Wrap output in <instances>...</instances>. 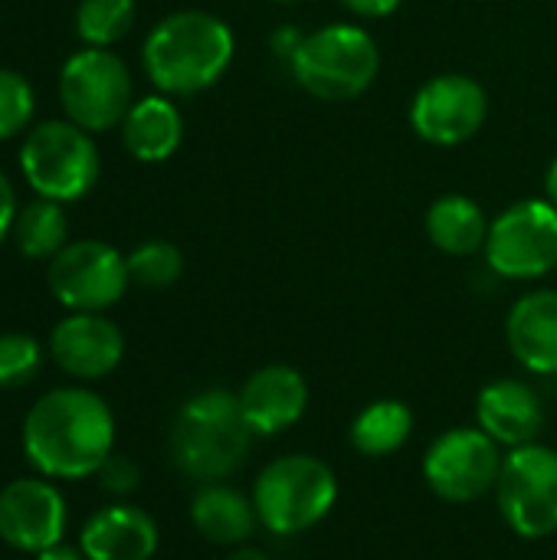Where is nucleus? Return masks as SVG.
Instances as JSON below:
<instances>
[{"instance_id":"f257e3e1","label":"nucleus","mask_w":557,"mask_h":560,"mask_svg":"<svg viewBox=\"0 0 557 560\" xmlns=\"http://www.w3.org/2000/svg\"><path fill=\"white\" fill-rule=\"evenodd\" d=\"M23 453L46 479H89L115 453L112 407L85 387L43 394L23 420Z\"/></svg>"},{"instance_id":"f03ea898","label":"nucleus","mask_w":557,"mask_h":560,"mask_svg":"<svg viewBox=\"0 0 557 560\" xmlns=\"http://www.w3.org/2000/svg\"><path fill=\"white\" fill-rule=\"evenodd\" d=\"M236 56L227 20L207 10H177L154 23L141 46V62L161 95H197L213 89Z\"/></svg>"},{"instance_id":"7ed1b4c3","label":"nucleus","mask_w":557,"mask_h":560,"mask_svg":"<svg viewBox=\"0 0 557 560\" xmlns=\"http://www.w3.org/2000/svg\"><path fill=\"white\" fill-rule=\"evenodd\" d=\"M253 440L240 397L227 387H207L181 404L171 427V459L197 486L227 482L246 463Z\"/></svg>"},{"instance_id":"20e7f679","label":"nucleus","mask_w":557,"mask_h":560,"mask_svg":"<svg viewBox=\"0 0 557 560\" xmlns=\"http://www.w3.org/2000/svg\"><path fill=\"white\" fill-rule=\"evenodd\" d=\"M250 495L259 525L269 535L295 538L332 515L338 502V476L312 453H286L259 469Z\"/></svg>"},{"instance_id":"39448f33","label":"nucleus","mask_w":557,"mask_h":560,"mask_svg":"<svg viewBox=\"0 0 557 560\" xmlns=\"http://www.w3.org/2000/svg\"><path fill=\"white\" fill-rule=\"evenodd\" d=\"M289 72L318 102H351L374 85L381 49L364 26L328 23L302 36L289 59Z\"/></svg>"},{"instance_id":"423d86ee","label":"nucleus","mask_w":557,"mask_h":560,"mask_svg":"<svg viewBox=\"0 0 557 560\" xmlns=\"http://www.w3.org/2000/svg\"><path fill=\"white\" fill-rule=\"evenodd\" d=\"M20 171L36 197L72 203L82 200L102 174V158L92 135L69 118L39 121L20 148Z\"/></svg>"},{"instance_id":"0eeeda50","label":"nucleus","mask_w":557,"mask_h":560,"mask_svg":"<svg viewBox=\"0 0 557 560\" xmlns=\"http://www.w3.org/2000/svg\"><path fill=\"white\" fill-rule=\"evenodd\" d=\"M59 102L72 125L89 135L112 131L131 108V72L112 49L85 46L59 69Z\"/></svg>"},{"instance_id":"6e6552de","label":"nucleus","mask_w":557,"mask_h":560,"mask_svg":"<svg viewBox=\"0 0 557 560\" xmlns=\"http://www.w3.org/2000/svg\"><path fill=\"white\" fill-rule=\"evenodd\" d=\"M486 262L509 282H535L557 269V207L548 197H529L489 223Z\"/></svg>"},{"instance_id":"1a4fd4ad","label":"nucleus","mask_w":557,"mask_h":560,"mask_svg":"<svg viewBox=\"0 0 557 560\" xmlns=\"http://www.w3.org/2000/svg\"><path fill=\"white\" fill-rule=\"evenodd\" d=\"M502 522L525 541H542L557 532V450L529 443L506 453L496 486Z\"/></svg>"},{"instance_id":"9d476101","label":"nucleus","mask_w":557,"mask_h":560,"mask_svg":"<svg viewBox=\"0 0 557 560\" xmlns=\"http://www.w3.org/2000/svg\"><path fill=\"white\" fill-rule=\"evenodd\" d=\"M506 450L479 427L443 430L423 453V482L450 505L476 502L496 492Z\"/></svg>"},{"instance_id":"9b49d317","label":"nucleus","mask_w":557,"mask_h":560,"mask_svg":"<svg viewBox=\"0 0 557 560\" xmlns=\"http://www.w3.org/2000/svg\"><path fill=\"white\" fill-rule=\"evenodd\" d=\"M49 292L69 312H105L131 285L128 259L102 240L66 243L46 269Z\"/></svg>"},{"instance_id":"f8f14e48","label":"nucleus","mask_w":557,"mask_h":560,"mask_svg":"<svg viewBox=\"0 0 557 560\" xmlns=\"http://www.w3.org/2000/svg\"><path fill=\"white\" fill-rule=\"evenodd\" d=\"M489 115L486 89L466 72H443L423 82L410 102V128L433 148H456L476 138Z\"/></svg>"},{"instance_id":"ddd939ff","label":"nucleus","mask_w":557,"mask_h":560,"mask_svg":"<svg viewBox=\"0 0 557 560\" xmlns=\"http://www.w3.org/2000/svg\"><path fill=\"white\" fill-rule=\"evenodd\" d=\"M66 499L46 479H16L0 489V538L7 548L39 555L66 535Z\"/></svg>"},{"instance_id":"4468645a","label":"nucleus","mask_w":557,"mask_h":560,"mask_svg":"<svg viewBox=\"0 0 557 560\" xmlns=\"http://www.w3.org/2000/svg\"><path fill=\"white\" fill-rule=\"evenodd\" d=\"M49 354L62 374L79 381H98L121 364L125 335L102 312H72L53 328Z\"/></svg>"},{"instance_id":"2eb2a0df","label":"nucleus","mask_w":557,"mask_h":560,"mask_svg":"<svg viewBox=\"0 0 557 560\" xmlns=\"http://www.w3.org/2000/svg\"><path fill=\"white\" fill-rule=\"evenodd\" d=\"M246 427L256 440L292 430L309 410V381L292 364H266L253 371L236 390Z\"/></svg>"},{"instance_id":"dca6fc26","label":"nucleus","mask_w":557,"mask_h":560,"mask_svg":"<svg viewBox=\"0 0 557 560\" xmlns=\"http://www.w3.org/2000/svg\"><path fill=\"white\" fill-rule=\"evenodd\" d=\"M476 427L509 453L538 443L545 430V404L525 381L499 377L476 394Z\"/></svg>"},{"instance_id":"f3484780","label":"nucleus","mask_w":557,"mask_h":560,"mask_svg":"<svg viewBox=\"0 0 557 560\" xmlns=\"http://www.w3.org/2000/svg\"><path fill=\"white\" fill-rule=\"evenodd\" d=\"M158 522L138 505L98 509L79 535V548L89 560H151L158 555Z\"/></svg>"},{"instance_id":"a211bd4d","label":"nucleus","mask_w":557,"mask_h":560,"mask_svg":"<svg viewBox=\"0 0 557 560\" xmlns=\"http://www.w3.org/2000/svg\"><path fill=\"white\" fill-rule=\"evenodd\" d=\"M512 358L538 377L557 374V289L525 292L506 318Z\"/></svg>"},{"instance_id":"6ab92c4d","label":"nucleus","mask_w":557,"mask_h":560,"mask_svg":"<svg viewBox=\"0 0 557 560\" xmlns=\"http://www.w3.org/2000/svg\"><path fill=\"white\" fill-rule=\"evenodd\" d=\"M190 525L204 541H210L217 548H230V551L250 545L253 535L263 528L253 495H246L227 482H210L194 492Z\"/></svg>"},{"instance_id":"aec40b11","label":"nucleus","mask_w":557,"mask_h":560,"mask_svg":"<svg viewBox=\"0 0 557 560\" xmlns=\"http://www.w3.org/2000/svg\"><path fill=\"white\" fill-rule=\"evenodd\" d=\"M184 141V115L171 95H144L131 102L121 121V144L141 164H164Z\"/></svg>"},{"instance_id":"412c9836","label":"nucleus","mask_w":557,"mask_h":560,"mask_svg":"<svg viewBox=\"0 0 557 560\" xmlns=\"http://www.w3.org/2000/svg\"><path fill=\"white\" fill-rule=\"evenodd\" d=\"M423 230L440 253L466 259V256H476L479 249H486L489 220L473 197L443 194L430 203V210L423 217Z\"/></svg>"},{"instance_id":"4be33fe9","label":"nucleus","mask_w":557,"mask_h":560,"mask_svg":"<svg viewBox=\"0 0 557 560\" xmlns=\"http://www.w3.org/2000/svg\"><path fill=\"white\" fill-rule=\"evenodd\" d=\"M414 410L404 400L384 397V400H371L368 407H361L351 420L348 440L355 446L358 456L364 459H384L401 453L410 436H414Z\"/></svg>"},{"instance_id":"5701e85b","label":"nucleus","mask_w":557,"mask_h":560,"mask_svg":"<svg viewBox=\"0 0 557 560\" xmlns=\"http://www.w3.org/2000/svg\"><path fill=\"white\" fill-rule=\"evenodd\" d=\"M16 246L26 259H53L69 243V217L56 200H33L16 213Z\"/></svg>"},{"instance_id":"b1692460","label":"nucleus","mask_w":557,"mask_h":560,"mask_svg":"<svg viewBox=\"0 0 557 560\" xmlns=\"http://www.w3.org/2000/svg\"><path fill=\"white\" fill-rule=\"evenodd\" d=\"M135 26V0H79L76 36L85 46L108 49Z\"/></svg>"},{"instance_id":"393cba45","label":"nucleus","mask_w":557,"mask_h":560,"mask_svg":"<svg viewBox=\"0 0 557 560\" xmlns=\"http://www.w3.org/2000/svg\"><path fill=\"white\" fill-rule=\"evenodd\" d=\"M125 259L131 282L141 289H167L184 276V253L167 240H144Z\"/></svg>"},{"instance_id":"a878e982","label":"nucleus","mask_w":557,"mask_h":560,"mask_svg":"<svg viewBox=\"0 0 557 560\" xmlns=\"http://www.w3.org/2000/svg\"><path fill=\"white\" fill-rule=\"evenodd\" d=\"M39 364H43V348L33 335H23V331L0 335V387L30 384Z\"/></svg>"},{"instance_id":"bb28decb","label":"nucleus","mask_w":557,"mask_h":560,"mask_svg":"<svg viewBox=\"0 0 557 560\" xmlns=\"http://www.w3.org/2000/svg\"><path fill=\"white\" fill-rule=\"evenodd\" d=\"M33 105V85L13 69H0V141H10L26 131Z\"/></svg>"},{"instance_id":"cd10ccee","label":"nucleus","mask_w":557,"mask_h":560,"mask_svg":"<svg viewBox=\"0 0 557 560\" xmlns=\"http://www.w3.org/2000/svg\"><path fill=\"white\" fill-rule=\"evenodd\" d=\"M95 476H98L102 489H105L108 495H118V499L131 495V492L138 489V479H141L138 466H135L128 456H121V453H112V456L98 466Z\"/></svg>"},{"instance_id":"c85d7f7f","label":"nucleus","mask_w":557,"mask_h":560,"mask_svg":"<svg viewBox=\"0 0 557 560\" xmlns=\"http://www.w3.org/2000/svg\"><path fill=\"white\" fill-rule=\"evenodd\" d=\"M338 3L345 10H351L355 16H361V20H384L391 13H397V7L404 0H338Z\"/></svg>"},{"instance_id":"c756f323","label":"nucleus","mask_w":557,"mask_h":560,"mask_svg":"<svg viewBox=\"0 0 557 560\" xmlns=\"http://www.w3.org/2000/svg\"><path fill=\"white\" fill-rule=\"evenodd\" d=\"M16 223V194H13V184L7 180V174L0 171V243L10 236Z\"/></svg>"},{"instance_id":"7c9ffc66","label":"nucleus","mask_w":557,"mask_h":560,"mask_svg":"<svg viewBox=\"0 0 557 560\" xmlns=\"http://www.w3.org/2000/svg\"><path fill=\"white\" fill-rule=\"evenodd\" d=\"M302 36H305V33H299L295 26H279V30L269 36V43H272V52H276L279 59H286V62H289V59H292V52L299 49Z\"/></svg>"},{"instance_id":"2f4dec72","label":"nucleus","mask_w":557,"mask_h":560,"mask_svg":"<svg viewBox=\"0 0 557 560\" xmlns=\"http://www.w3.org/2000/svg\"><path fill=\"white\" fill-rule=\"evenodd\" d=\"M36 560H89L82 555V548H69V545H53V548H46V551H39Z\"/></svg>"},{"instance_id":"473e14b6","label":"nucleus","mask_w":557,"mask_h":560,"mask_svg":"<svg viewBox=\"0 0 557 560\" xmlns=\"http://www.w3.org/2000/svg\"><path fill=\"white\" fill-rule=\"evenodd\" d=\"M223 560H272L266 551H259V548H250V545H243V548H233L230 555Z\"/></svg>"},{"instance_id":"72a5a7b5","label":"nucleus","mask_w":557,"mask_h":560,"mask_svg":"<svg viewBox=\"0 0 557 560\" xmlns=\"http://www.w3.org/2000/svg\"><path fill=\"white\" fill-rule=\"evenodd\" d=\"M545 197H548V200L557 207V158L552 161L548 174H545Z\"/></svg>"},{"instance_id":"f704fd0d","label":"nucleus","mask_w":557,"mask_h":560,"mask_svg":"<svg viewBox=\"0 0 557 560\" xmlns=\"http://www.w3.org/2000/svg\"><path fill=\"white\" fill-rule=\"evenodd\" d=\"M272 3H302V0H272Z\"/></svg>"}]
</instances>
